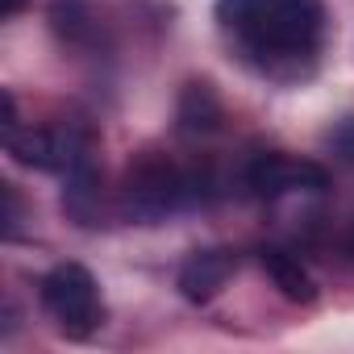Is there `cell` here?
Listing matches in <instances>:
<instances>
[{"mask_svg": "<svg viewBox=\"0 0 354 354\" xmlns=\"http://www.w3.org/2000/svg\"><path fill=\"white\" fill-rule=\"evenodd\" d=\"M217 26L271 80H300L325 38L321 0H217Z\"/></svg>", "mask_w": 354, "mask_h": 354, "instance_id": "obj_1", "label": "cell"}, {"mask_svg": "<svg viewBox=\"0 0 354 354\" xmlns=\"http://www.w3.org/2000/svg\"><path fill=\"white\" fill-rule=\"evenodd\" d=\"M209 180L196 171H184L167 162L162 154H142L138 162H129L125 171V188H121V205H125V217L129 221H142V225H158L167 213L175 209H188V205H201L209 192Z\"/></svg>", "mask_w": 354, "mask_h": 354, "instance_id": "obj_2", "label": "cell"}, {"mask_svg": "<svg viewBox=\"0 0 354 354\" xmlns=\"http://www.w3.org/2000/svg\"><path fill=\"white\" fill-rule=\"evenodd\" d=\"M38 296H42V308L46 317L67 333V337H88L96 333L100 317H104V304H100V283L88 267L80 263H59L42 275L38 283Z\"/></svg>", "mask_w": 354, "mask_h": 354, "instance_id": "obj_3", "label": "cell"}, {"mask_svg": "<svg viewBox=\"0 0 354 354\" xmlns=\"http://www.w3.org/2000/svg\"><path fill=\"white\" fill-rule=\"evenodd\" d=\"M242 184L259 201H275L283 192H325L329 188V171L313 158H296L283 150H263L246 162Z\"/></svg>", "mask_w": 354, "mask_h": 354, "instance_id": "obj_4", "label": "cell"}, {"mask_svg": "<svg viewBox=\"0 0 354 354\" xmlns=\"http://www.w3.org/2000/svg\"><path fill=\"white\" fill-rule=\"evenodd\" d=\"M238 259L234 250H192L180 267V275H175V288H180V296L188 304H209L234 275Z\"/></svg>", "mask_w": 354, "mask_h": 354, "instance_id": "obj_5", "label": "cell"}, {"mask_svg": "<svg viewBox=\"0 0 354 354\" xmlns=\"http://www.w3.org/2000/svg\"><path fill=\"white\" fill-rule=\"evenodd\" d=\"M225 121V104L217 96V88L209 80H188L180 88V100H175V125L188 138H209L217 133Z\"/></svg>", "mask_w": 354, "mask_h": 354, "instance_id": "obj_6", "label": "cell"}, {"mask_svg": "<svg viewBox=\"0 0 354 354\" xmlns=\"http://www.w3.org/2000/svg\"><path fill=\"white\" fill-rule=\"evenodd\" d=\"M259 263H263L267 279L279 288L283 300H292V304H317V279L308 275V267H304L292 250H283V246H263V250H259Z\"/></svg>", "mask_w": 354, "mask_h": 354, "instance_id": "obj_7", "label": "cell"}, {"mask_svg": "<svg viewBox=\"0 0 354 354\" xmlns=\"http://www.w3.org/2000/svg\"><path fill=\"white\" fill-rule=\"evenodd\" d=\"M63 184H67L63 188V213L75 225L92 230L96 217H100V175H96V167H84V171L63 175Z\"/></svg>", "mask_w": 354, "mask_h": 354, "instance_id": "obj_8", "label": "cell"}, {"mask_svg": "<svg viewBox=\"0 0 354 354\" xmlns=\"http://www.w3.org/2000/svg\"><path fill=\"white\" fill-rule=\"evenodd\" d=\"M50 21H55V30L67 42H84V34L92 30V13H88L84 0H55V5H50Z\"/></svg>", "mask_w": 354, "mask_h": 354, "instance_id": "obj_9", "label": "cell"}, {"mask_svg": "<svg viewBox=\"0 0 354 354\" xmlns=\"http://www.w3.org/2000/svg\"><path fill=\"white\" fill-rule=\"evenodd\" d=\"M329 150L337 154V158H346V162H354V117H346V121H337L333 129H329Z\"/></svg>", "mask_w": 354, "mask_h": 354, "instance_id": "obj_10", "label": "cell"}, {"mask_svg": "<svg viewBox=\"0 0 354 354\" xmlns=\"http://www.w3.org/2000/svg\"><path fill=\"white\" fill-rule=\"evenodd\" d=\"M0 196H5V238L17 234V221H21V201H17V188L13 184H0Z\"/></svg>", "mask_w": 354, "mask_h": 354, "instance_id": "obj_11", "label": "cell"}, {"mask_svg": "<svg viewBox=\"0 0 354 354\" xmlns=\"http://www.w3.org/2000/svg\"><path fill=\"white\" fill-rule=\"evenodd\" d=\"M0 109H5V133H9V129H17V100H13V92H9V88L0 92Z\"/></svg>", "mask_w": 354, "mask_h": 354, "instance_id": "obj_12", "label": "cell"}, {"mask_svg": "<svg viewBox=\"0 0 354 354\" xmlns=\"http://www.w3.org/2000/svg\"><path fill=\"white\" fill-rule=\"evenodd\" d=\"M21 5H26V0H0V17H5V21H9V17H17V13H21Z\"/></svg>", "mask_w": 354, "mask_h": 354, "instance_id": "obj_13", "label": "cell"}, {"mask_svg": "<svg viewBox=\"0 0 354 354\" xmlns=\"http://www.w3.org/2000/svg\"><path fill=\"white\" fill-rule=\"evenodd\" d=\"M350 254H354V234H350Z\"/></svg>", "mask_w": 354, "mask_h": 354, "instance_id": "obj_14", "label": "cell"}]
</instances>
